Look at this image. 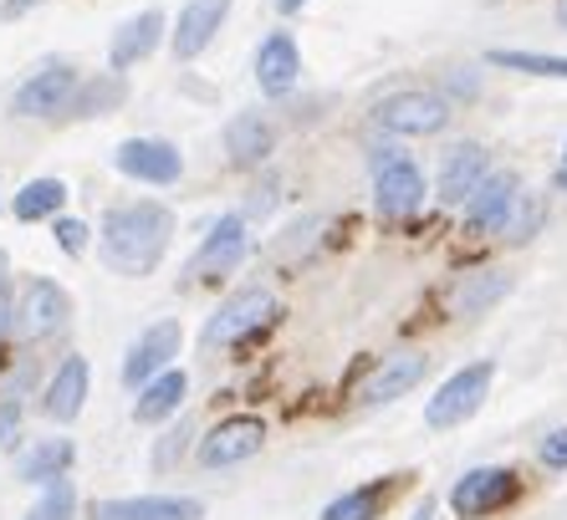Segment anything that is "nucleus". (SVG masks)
I'll list each match as a JSON object with an SVG mask.
<instances>
[{"label": "nucleus", "instance_id": "nucleus-1", "mask_svg": "<svg viewBox=\"0 0 567 520\" xmlns=\"http://www.w3.org/2000/svg\"><path fill=\"white\" fill-rule=\"evenodd\" d=\"M174 240V215L154 199H138V205H113L103 215V230H97V246L103 260L118 275H148L164 260Z\"/></svg>", "mask_w": 567, "mask_h": 520}, {"label": "nucleus", "instance_id": "nucleus-2", "mask_svg": "<svg viewBox=\"0 0 567 520\" xmlns=\"http://www.w3.org/2000/svg\"><path fill=\"white\" fill-rule=\"evenodd\" d=\"M491 377H496V363H491V357L486 363L455 367V373L435 388V398L424 404V424H430V429H455V424L475 418L481 404H486V393H491Z\"/></svg>", "mask_w": 567, "mask_h": 520}, {"label": "nucleus", "instance_id": "nucleus-3", "mask_svg": "<svg viewBox=\"0 0 567 520\" xmlns=\"http://www.w3.org/2000/svg\"><path fill=\"white\" fill-rule=\"evenodd\" d=\"M373 117H379V128L399 133V138H430V133H440L450 123V97L424 87H404L394 97H383L373 107Z\"/></svg>", "mask_w": 567, "mask_h": 520}, {"label": "nucleus", "instance_id": "nucleus-4", "mask_svg": "<svg viewBox=\"0 0 567 520\" xmlns=\"http://www.w3.org/2000/svg\"><path fill=\"white\" fill-rule=\"evenodd\" d=\"M271 316H277V297L261 291V287H246V291H236V297L225 301L210 322H205V337L199 342H205V347H230V342L261 332Z\"/></svg>", "mask_w": 567, "mask_h": 520}, {"label": "nucleus", "instance_id": "nucleus-5", "mask_svg": "<svg viewBox=\"0 0 567 520\" xmlns=\"http://www.w3.org/2000/svg\"><path fill=\"white\" fill-rule=\"evenodd\" d=\"M516 495H522V480L512 469H471L450 490V510H455V520H486L512 506Z\"/></svg>", "mask_w": 567, "mask_h": 520}, {"label": "nucleus", "instance_id": "nucleus-6", "mask_svg": "<svg viewBox=\"0 0 567 520\" xmlns=\"http://www.w3.org/2000/svg\"><path fill=\"white\" fill-rule=\"evenodd\" d=\"M251 256V235H246V220L240 215H225V220L210 225L205 246L189 260V281H220V275L240 271V260Z\"/></svg>", "mask_w": 567, "mask_h": 520}, {"label": "nucleus", "instance_id": "nucleus-7", "mask_svg": "<svg viewBox=\"0 0 567 520\" xmlns=\"http://www.w3.org/2000/svg\"><path fill=\"white\" fill-rule=\"evenodd\" d=\"M261 444H266V424L251 414H236V418H225V424H215L205 439H199V465L205 469H230L240 465V459H251L261 455Z\"/></svg>", "mask_w": 567, "mask_h": 520}, {"label": "nucleus", "instance_id": "nucleus-8", "mask_svg": "<svg viewBox=\"0 0 567 520\" xmlns=\"http://www.w3.org/2000/svg\"><path fill=\"white\" fill-rule=\"evenodd\" d=\"M72 92H78V72L66 62H52V66H41V72H31V77L16 87L11 113L16 117H56V113H66Z\"/></svg>", "mask_w": 567, "mask_h": 520}, {"label": "nucleus", "instance_id": "nucleus-9", "mask_svg": "<svg viewBox=\"0 0 567 520\" xmlns=\"http://www.w3.org/2000/svg\"><path fill=\"white\" fill-rule=\"evenodd\" d=\"M72 316V297H66L56 281H31L21 306H16V337L41 342V337H56Z\"/></svg>", "mask_w": 567, "mask_h": 520}, {"label": "nucleus", "instance_id": "nucleus-10", "mask_svg": "<svg viewBox=\"0 0 567 520\" xmlns=\"http://www.w3.org/2000/svg\"><path fill=\"white\" fill-rule=\"evenodd\" d=\"M373 205H379L383 220H410L424 205V174L414 158H394L373 174Z\"/></svg>", "mask_w": 567, "mask_h": 520}, {"label": "nucleus", "instance_id": "nucleus-11", "mask_svg": "<svg viewBox=\"0 0 567 520\" xmlns=\"http://www.w3.org/2000/svg\"><path fill=\"white\" fill-rule=\"evenodd\" d=\"M113 169L138 184H174L185 174V158H179L174 144H164V138H128V144H118V154H113Z\"/></svg>", "mask_w": 567, "mask_h": 520}, {"label": "nucleus", "instance_id": "nucleus-12", "mask_svg": "<svg viewBox=\"0 0 567 520\" xmlns=\"http://www.w3.org/2000/svg\"><path fill=\"white\" fill-rule=\"evenodd\" d=\"M516 174L512 169H491L486 179L471 189V199H465V230L471 235H496L506 225V215H512L516 205Z\"/></svg>", "mask_w": 567, "mask_h": 520}, {"label": "nucleus", "instance_id": "nucleus-13", "mask_svg": "<svg viewBox=\"0 0 567 520\" xmlns=\"http://www.w3.org/2000/svg\"><path fill=\"white\" fill-rule=\"evenodd\" d=\"M179 342H185L179 322H154L144 337L128 347V357H123V383H128V388H144L148 377H158L179 357Z\"/></svg>", "mask_w": 567, "mask_h": 520}, {"label": "nucleus", "instance_id": "nucleus-14", "mask_svg": "<svg viewBox=\"0 0 567 520\" xmlns=\"http://www.w3.org/2000/svg\"><path fill=\"white\" fill-rule=\"evenodd\" d=\"M93 520H205L195 495H133V500H93Z\"/></svg>", "mask_w": 567, "mask_h": 520}, {"label": "nucleus", "instance_id": "nucleus-15", "mask_svg": "<svg viewBox=\"0 0 567 520\" xmlns=\"http://www.w3.org/2000/svg\"><path fill=\"white\" fill-rule=\"evenodd\" d=\"M297 77H302L297 41H291V31H271V37L261 41V52H256V87H261L266 97H287V92L297 87Z\"/></svg>", "mask_w": 567, "mask_h": 520}, {"label": "nucleus", "instance_id": "nucleus-16", "mask_svg": "<svg viewBox=\"0 0 567 520\" xmlns=\"http://www.w3.org/2000/svg\"><path fill=\"white\" fill-rule=\"evenodd\" d=\"M491 174L486 164V148L481 144H455L445 148V158H440V205H465L471 199V189Z\"/></svg>", "mask_w": 567, "mask_h": 520}, {"label": "nucleus", "instance_id": "nucleus-17", "mask_svg": "<svg viewBox=\"0 0 567 520\" xmlns=\"http://www.w3.org/2000/svg\"><path fill=\"white\" fill-rule=\"evenodd\" d=\"M225 11H230V0H189L185 11H179V27H174V37H169L174 56H179V62H195V56L215 41Z\"/></svg>", "mask_w": 567, "mask_h": 520}, {"label": "nucleus", "instance_id": "nucleus-18", "mask_svg": "<svg viewBox=\"0 0 567 520\" xmlns=\"http://www.w3.org/2000/svg\"><path fill=\"white\" fill-rule=\"evenodd\" d=\"M271 148H277V128H271L261 113H236L230 123H225V154H230L236 169H256V164H266Z\"/></svg>", "mask_w": 567, "mask_h": 520}, {"label": "nucleus", "instance_id": "nucleus-19", "mask_svg": "<svg viewBox=\"0 0 567 520\" xmlns=\"http://www.w3.org/2000/svg\"><path fill=\"white\" fill-rule=\"evenodd\" d=\"M82 404H87V357H66L41 393V414L56 418V424H72Z\"/></svg>", "mask_w": 567, "mask_h": 520}, {"label": "nucleus", "instance_id": "nucleus-20", "mask_svg": "<svg viewBox=\"0 0 567 520\" xmlns=\"http://www.w3.org/2000/svg\"><path fill=\"white\" fill-rule=\"evenodd\" d=\"M424 373H430V357H424V352H399V357H389V363H383L379 373L363 383V404H369V408L394 404V398H404V393H410Z\"/></svg>", "mask_w": 567, "mask_h": 520}, {"label": "nucleus", "instance_id": "nucleus-21", "mask_svg": "<svg viewBox=\"0 0 567 520\" xmlns=\"http://www.w3.org/2000/svg\"><path fill=\"white\" fill-rule=\"evenodd\" d=\"M506 297H512V271H475V275H461V281H455V291H450V312L455 316H481Z\"/></svg>", "mask_w": 567, "mask_h": 520}, {"label": "nucleus", "instance_id": "nucleus-22", "mask_svg": "<svg viewBox=\"0 0 567 520\" xmlns=\"http://www.w3.org/2000/svg\"><path fill=\"white\" fill-rule=\"evenodd\" d=\"M189 393V377L179 373V367H164L158 377H148L144 388H138V404H133V418L138 424H164L169 414H179V404H185Z\"/></svg>", "mask_w": 567, "mask_h": 520}, {"label": "nucleus", "instance_id": "nucleus-23", "mask_svg": "<svg viewBox=\"0 0 567 520\" xmlns=\"http://www.w3.org/2000/svg\"><path fill=\"white\" fill-rule=\"evenodd\" d=\"M158 37H164V11H144V15H133V21H123L118 37H113V46H107L113 72H123V66H133V62H144V56L158 46Z\"/></svg>", "mask_w": 567, "mask_h": 520}, {"label": "nucleus", "instance_id": "nucleus-24", "mask_svg": "<svg viewBox=\"0 0 567 520\" xmlns=\"http://www.w3.org/2000/svg\"><path fill=\"white\" fill-rule=\"evenodd\" d=\"M399 480H404V475H383V480L363 485V490L338 495V500L322 510V520H379L383 510H389V500H394Z\"/></svg>", "mask_w": 567, "mask_h": 520}, {"label": "nucleus", "instance_id": "nucleus-25", "mask_svg": "<svg viewBox=\"0 0 567 520\" xmlns=\"http://www.w3.org/2000/svg\"><path fill=\"white\" fill-rule=\"evenodd\" d=\"M72 459H78L72 439H41L37 449H27V455H21L16 475H21L27 485H52V480H62L66 469H72Z\"/></svg>", "mask_w": 567, "mask_h": 520}, {"label": "nucleus", "instance_id": "nucleus-26", "mask_svg": "<svg viewBox=\"0 0 567 520\" xmlns=\"http://www.w3.org/2000/svg\"><path fill=\"white\" fill-rule=\"evenodd\" d=\"M128 97V82L118 72H103L93 82H78L72 103H66V117H103V113H118V103Z\"/></svg>", "mask_w": 567, "mask_h": 520}, {"label": "nucleus", "instance_id": "nucleus-27", "mask_svg": "<svg viewBox=\"0 0 567 520\" xmlns=\"http://www.w3.org/2000/svg\"><path fill=\"white\" fill-rule=\"evenodd\" d=\"M66 205V184L62 179H31L21 195H16V220H47V215H56V209Z\"/></svg>", "mask_w": 567, "mask_h": 520}, {"label": "nucleus", "instance_id": "nucleus-28", "mask_svg": "<svg viewBox=\"0 0 567 520\" xmlns=\"http://www.w3.org/2000/svg\"><path fill=\"white\" fill-rule=\"evenodd\" d=\"M491 66H506V72H527V77H553V82H567V56H553V52H491L486 56Z\"/></svg>", "mask_w": 567, "mask_h": 520}, {"label": "nucleus", "instance_id": "nucleus-29", "mask_svg": "<svg viewBox=\"0 0 567 520\" xmlns=\"http://www.w3.org/2000/svg\"><path fill=\"white\" fill-rule=\"evenodd\" d=\"M542 225H547V199H542V195H516V205H512V215H506L502 235L512 240V246H527Z\"/></svg>", "mask_w": 567, "mask_h": 520}, {"label": "nucleus", "instance_id": "nucleus-30", "mask_svg": "<svg viewBox=\"0 0 567 520\" xmlns=\"http://www.w3.org/2000/svg\"><path fill=\"white\" fill-rule=\"evenodd\" d=\"M72 516H78V495H72V485H66V475H62V480L47 485V495L31 506L27 520H72Z\"/></svg>", "mask_w": 567, "mask_h": 520}, {"label": "nucleus", "instance_id": "nucleus-31", "mask_svg": "<svg viewBox=\"0 0 567 520\" xmlns=\"http://www.w3.org/2000/svg\"><path fill=\"white\" fill-rule=\"evenodd\" d=\"M537 459L547 469H567V429H553L547 439L537 444Z\"/></svg>", "mask_w": 567, "mask_h": 520}, {"label": "nucleus", "instance_id": "nucleus-32", "mask_svg": "<svg viewBox=\"0 0 567 520\" xmlns=\"http://www.w3.org/2000/svg\"><path fill=\"white\" fill-rule=\"evenodd\" d=\"M56 246H62L66 256H82V250H87V225L82 220H56Z\"/></svg>", "mask_w": 567, "mask_h": 520}, {"label": "nucleus", "instance_id": "nucleus-33", "mask_svg": "<svg viewBox=\"0 0 567 520\" xmlns=\"http://www.w3.org/2000/svg\"><path fill=\"white\" fill-rule=\"evenodd\" d=\"M185 439H189V424H179V429H174V434H164V449H158V455H154V465H158V469H169L174 459L185 455Z\"/></svg>", "mask_w": 567, "mask_h": 520}, {"label": "nucleus", "instance_id": "nucleus-34", "mask_svg": "<svg viewBox=\"0 0 567 520\" xmlns=\"http://www.w3.org/2000/svg\"><path fill=\"white\" fill-rule=\"evenodd\" d=\"M16 424H21V404H16V398H0V444L16 434Z\"/></svg>", "mask_w": 567, "mask_h": 520}, {"label": "nucleus", "instance_id": "nucleus-35", "mask_svg": "<svg viewBox=\"0 0 567 520\" xmlns=\"http://www.w3.org/2000/svg\"><path fill=\"white\" fill-rule=\"evenodd\" d=\"M16 322V306H11V291H6V275H0V332Z\"/></svg>", "mask_w": 567, "mask_h": 520}, {"label": "nucleus", "instance_id": "nucleus-36", "mask_svg": "<svg viewBox=\"0 0 567 520\" xmlns=\"http://www.w3.org/2000/svg\"><path fill=\"white\" fill-rule=\"evenodd\" d=\"M410 520H435V500H420V506H414V516Z\"/></svg>", "mask_w": 567, "mask_h": 520}, {"label": "nucleus", "instance_id": "nucleus-37", "mask_svg": "<svg viewBox=\"0 0 567 520\" xmlns=\"http://www.w3.org/2000/svg\"><path fill=\"white\" fill-rule=\"evenodd\" d=\"M302 6H307V0H277V11H281V15H297Z\"/></svg>", "mask_w": 567, "mask_h": 520}, {"label": "nucleus", "instance_id": "nucleus-38", "mask_svg": "<svg viewBox=\"0 0 567 520\" xmlns=\"http://www.w3.org/2000/svg\"><path fill=\"white\" fill-rule=\"evenodd\" d=\"M557 27H567V0H557Z\"/></svg>", "mask_w": 567, "mask_h": 520}, {"label": "nucleus", "instance_id": "nucleus-39", "mask_svg": "<svg viewBox=\"0 0 567 520\" xmlns=\"http://www.w3.org/2000/svg\"><path fill=\"white\" fill-rule=\"evenodd\" d=\"M557 184H563V189H567V154H563V169H557Z\"/></svg>", "mask_w": 567, "mask_h": 520}, {"label": "nucleus", "instance_id": "nucleus-40", "mask_svg": "<svg viewBox=\"0 0 567 520\" xmlns=\"http://www.w3.org/2000/svg\"><path fill=\"white\" fill-rule=\"evenodd\" d=\"M0 275H6V256H0Z\"/></svg>", "mask_w": 567, "mask_h": 520}]
</instances>
